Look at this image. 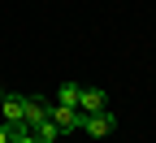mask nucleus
Wrapping results in <instances>:
<instances>
[{"instance_id": "nucleus-1", "label": "nucleus", "mask_w": 156, "mask_h": 143, "mask_svg": "<svg viewBox=\"0 0 156 143\" xmlns=\"http://www.w3.org/2000/svg\"><path fill=\"white\" fill-rule=\"evenodd\" d=\"M52 121H56V130L65 134H78L83 130V109H74V104H52Z\"/></svg>"}, {"instance_id": "nucleus-2", "label": "nucleus", "mask_w": 156, "mask_h": 143, "mask_svg": "<svg viewBox=\"0 0 156 143\" xmlns=\"http://www.w3.org/2000/svg\"><path fill=\"white\" fill-rule=\"evenodd\" d=\"M0 117H5V126H26V95H0Z\"/></svg>"}, {"instance_id": "nucleus-3", "label": "nucleus", "mask_w": 156, "mask_h": 143, "mask_svg": "<svg viewBox=\"0 0 156 143\" xmlns=\"http://www.w3.org/2000/svg\"><path fill=\"white\" fill-rule=\"evenodd\" d=\"M83 130L87 134H95V139H108L113 130H117V117L104 109V113H83Z\"/></svg>"}, {"instance_id": "nucleus-4", "label": "nucleus", "mask_w": 156, "mask_h": 143, "mask_svg": "<svg viewBox=\"0 0 156 143\" xmlns=\"http://www.w3.org/2000/svg\"><path fill=\"white\" fill-rule=\"evenodd\" d=\"M78 109H83V113H104L108 109V95L100 87H83V91H78Z\"/></svg>"}, {"instance_id": "nucleus-5", "label": "nucleus", "mask_w": 156, "mask_h": 143, "mask_svg": "<svg viewBox=\"0 0 156 143\" xmlns=\"http://www.w3.org/2000/svg\"><path fill=\"white\" fill-rule=\"evenodd\" d=\"M48 117H52V104H48V100H30L26 95V126L35 130V126H44Z\"/></svg>"}, {"instance_id": "nucleus-6", "label": "nucleus", "mask_w": 156, "mask_h": 143, "mask_svg": "<svg viewBox=\"0 0 156 143\" xmlns=\"http://www.w3.org/2000/svg\"><path fill=\"white\" fill-rule=\"evenodd\" d=\"M78 91H83L78 83H61V87H56V104H74L78 109Z\"/></svg>"}, {"instance_id": "nucleus-7", "label": "nucleus", "mask_w": 156, "mask_h": 143, "mask_svg": "<svg viewBox=\"0 0 156 143\" xmlns=\"http://www.w3.org/2000/svg\"><path fill=\"white\" fill-rule=\"evenodd\" d=\"M35 139H39V143H52V139H61V130H56V121L48 117L44 126H35Z\"/></svg>"}, {"instance_id": "nucleus-8", "label": "nucleus", "mask_w": 156, "mask_h": 143, "mask_svg": "<svg viewBox=\"0 0 156 143\" xmlns=\"http://www.w3.org/2000/svg\"><path fill=\"white\" fill-rule=\"evenodd\" d=\"M9 143H39V139H35L30 126H13V130H9Z\"/></svg>"}, {"instance_id": "nucleus-9", "label": "nucleus", "mask_w": 156, "mask_h": 143, "mask_svg": "<svg viewBox=\"0 0 156 143\" xmlns=\"http://www.w3.org/2000/svg\"><path fill=\"white\" fill-rule=\"evenodd\" d=\"M0 143H9V126H0Z\"/></svg>"}, {"instance_id": "nucleus-10", "label": "nucleus", "mask_w": 156, "mask_h": 143, "mask_svg": "<svg viewBox=\"0 0 156 143\" xmlns=\"http://www.w3.org/2000/svg\"><path fill=\"white\" fill-rule=\"evenodd\" d=\"M52 143H61V139H52Z\"/></svg>"}]
</instances>
